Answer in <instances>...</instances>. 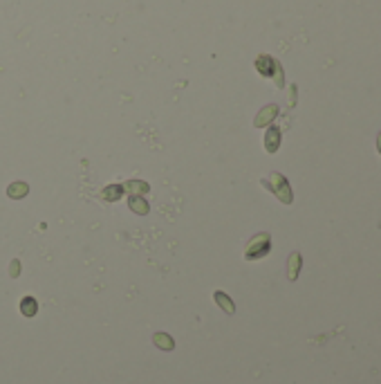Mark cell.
I'll return each instance as SVG.
<instances>
[{
  "instance_id": "6da1fadb",
  "label": "cell",
  "mask_w": 381,
  "mask_h": 384,
  "mask_svg": "<svg viewBox=\"0 0 381 384\" xmlns=\"http://www.w3.org/2000/svg\"><path fill=\"white\" fill-rule=\"evenodd\" d=\"M265 184H267L269 189H272L274 194H276L285 205L292 203V189H289L287 180H285V177H283L281 173H272V177H269V180H265Z\"/></svg>"
},
{
  "instance_id": "7a4b0ae2",
  "label": "cell",
  "mask_w": 381,
  "mask_h": 384,
  "mask_svg": "<svg viewBox=\"0 0 381 384\" xmlns=\"http://www.w3.org/2000/svg\"><path fill=\"white\" fill-rule=\"evenodd\" d=\"M267 252H269V234H258V236H253L251 241L247 243V254H244V256L251 261V258L265 256Z\"/></svg>"
},
{
  "instance_id": "3957f363",
  "label": "cell",
  "mask_w": 381,
  "mask_h": 384,
  "mask_svg": "<svg viewBox=\"0 0 381 384\" xmlns=\"http://www.w3.org/2000/svg\"><path fill=\"white\" fill-rule=\"evenodd\" d=\"M128 207H130L133 214H137V216H146L148 211H151L146 198H142V196H130V198H128Z\"/></svg>"
},
{
  "instance_id": "277c9868",
  "label": "cell",
  "mask_w": 381,
  "mask_h": 384,
  "mask_svg": "<svg viewBox=\"0 0 381 384\" xmlns=\"http://www.w3.org/2000/svg\"><path fill=\"white\" fill-rule=\"evenodd\" d=\"M27 194H30L27 182H12V184H9V189H7V196H9V198H14V200L25 198Z\"/></svg>"
},
{
  "instance_id": "5b68a950",
  "label": "cell",
  "mask_w": 381,
  "mask_h": 384,
  "mask_svg": "<svg viewBox=\"0 0 381 384\" xmlns=\"http://www.w3.org/2000/svg\"><path fill=\"white\" fill-rule=\"evenodd\" d=\"M276 115H278V106H267V108L260 110V115L256 117V122H253V124H256V126H267V124L272 122V119L276 117Z\"/></svg>"
},
{
  "instance_id": "8992f818",
  "label": "cell",
  "mask_w": 381,
  "mask_h": 384,
  "mask_svg": "<svg viewBox=\"0 0 381 384\" xmlns=\"http://www.w3.org/2000/svg\"><path fill=\"white\" fill-rule=\"evenodd\" d=\"M213 299H215V304H218L226 315H233V313H235V306H233V301H231L229 295H224V292H215Z\"/></svg>"
},
{
  "instance_id": "52a82bcc",
  "label": "cell",
  "mask_w": 381,
  "mask_h": 384,
  "mask_svg": "<svg viewBox=\"0 0 381 384\" xmlns=\"http://www.w3.org/2000/svg\"><path fill=\"white\" fill-rule=\"evenodd\" d=\"M153 342H155V346L162 348V350H173V348H175L173 337H171V335H166V333H155V335H153Z\"/></svg>"
},
{
  "instance_id": "ba28073f",
  "label": "cell",
  "mask_w": 381,
  "mask_h": 384,
  "mask_svg": "<svg viewBox=\"0 0 381 384\" xmlns=\"http://www.w3.org/2000/svg\"><path fill=\"white\" fill-rule=\"evenodd\" d=\"M130 196H146L148 194V184L142 180H128V184L123 186Z\"/></svg>"
},
{
  "instance_id": "9c48e42d",
  "label": "cell",
  "mask_w": 381,
  "mask_h": 384,
  "mask_svg": "<svg viewBox=\"0 0 381 384\" xmlns=\"http://www.w3.org/2000/svg\"><path fill=\"white\" fill-rule=\"evenodd\" d=\"M278 142H281V133L278 128H269L267 131V137H265V146H267L269 153H274L278 148Z\"/></svg>"
},
{
  "instance_id": "30bf717a",
  "label": "cell",
  "mask_w": 381,
  "mask_h": 384,
  "mask_svg": "<svg viewBox=\"0 0 381 384\" xmlns=\"http://www.w3.org/2000/svg\"><path fill=\"white\" fill-rule=\"evenodd\" d=\"M21 313L25 315V317H34L38 313V304H36V299L34 297H25V299L21 301Z\"/></svg>"
},
{
  "instance_id": "8fae6325",
  "label": "cell",
  "mask_w": 381,
  "mask_h": 384,
  "mask_svg": "<svg viewBox=\"0 0 381 384\" xmlns=\"http://www.w3.org/2000/svg\"><path fill=\"white\" fill-rule=\"evenodd\" d=\"M289 272H287V276H289V281H294L298 276V270H301V256H298V252H294L292 256H289Z\"/></svg>"
},
{
  "instance_id": "7c38bea8",
  "label": "cell",
  "mask_w": 381,
  "mask_h": 384,
  "mask_svg": "<svg viewBox=\"0 0 381 384\" xmlns=\"http://www.w3.org/2000/svg\"><path fill=\"white\" fill-rule=\"evenodd\" d=\"M121 196H123V186H119V184H112V186H108V189H103V198L110 200V203L119 200Z\"/></svg>"
},
{
  "instance_id": "4fadbf2b",
  "label": "cell",
  "mask_w": 381,
  "mask_h": 384,
  "mask_svg": "<svg viewBox=\"0 0 381 384\" xmlns=\"http://www.w3.org/2000/svg\"><path fill=\"white\" fill-rule=\"evenodd\" d=\"M256 65H258V70L263 72V74H272L274 61L269 59V56H260V59H258V63H256Z\"/></svg>"
},
{
  "instance_id": "5bb4252c",
  "label": "cell",
  "mask_w": 381,
  "mask_h": 384,
  "mask_svg": "<svg viewBox=\"0 0 381 384\" xmlns=\"http://www.w3.org/2000/svg\"><path fill=\"white\" fill-rule=\"evenodd\" d=\"M18 267H21V263H18V261H12V270H9V274H12V276H18Z\"/></svg>"
},
{
  "instance_id": "9a60e30c",
  "label": "cell",
  "mask_w": 381,
  "mask_h": 384,
  "mask_svg": "<svg viewBox=\"0 0 381 384\" xmlns=\"http://www.w3.org/2000/svg\"><path fill=\"white\" fill-rule=\"evenodd\" d=\"M379 153H381V133H379Z\"/></svg>"
}]
</instances>
